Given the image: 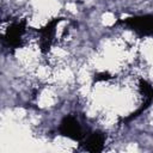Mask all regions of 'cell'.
Instances as JSON below:
<instances>
[{"mask_svg":"<svg viewBox=\"0 0 153 153\" xmlns=\"http://www.w3.org/2000/svg\"><path fill=\"white\" fill-rule=\"evenodd\" d=\"M25 30H26L25 20H20V22H16V23L11 24L2 36L4 44L11 49L19 48L22 45L23 35L25 33Z\"/></svg>","mask_w":153,"mask_h":153,"instance_id":"cell-2","label":"cell"},{"mask_svg":"<svg viewBox=\"0 0 153 153\" xmlns=\"http://www.w3.org/2000/svg\"><path fill=\"white\" fill-rule=\"evenodd\" d=\"M117 24H123L131 29L139 37L153 36V14H143L121 19Z\"/></svg>","mask_w":153,"mask_h":153,"instance_id":"cell-1","label":"cell"},{"mask_svg":"<svg viewBox=\"0 0 153 153\" xmlns=\"http://www.w3.org/2000/svg\"><path fill=\"white\" fill-rule=\"evenodd\" d=\"M63 18H54L48 24H45L43 27L37 29V32L41 36L39 37V48H41V51L43 54H45V53L49 51V49L51 47V43H53V38L55 36L56 26H57V24Z\"/></svg>","mask_w":153,"mask_h":153,"instance_id":"cell-4","label":"cell"},{"mask_svg":"<svg viewBox=\"0 0 153 153\" xmlns=\"http://www.w3.org/2000/svg\"><path fill=\"white\" fill-rule=\"evenodd\" d=\"M139 88H140L141 94L145 98L143 103H147V104L151 105L153 103V87H152V85L148 81H146L143 79H140L139 80Z\"/></svg>","mask_w":153,"mask_h":153,"instance_id":"cell-6","label":"cell"},{"mask_svg":"<svg viewBox=\"0 0 153 153\" xmlns=\"http://www.w3.org/2000/svg\"><path fill=\"white\" fill-rule=\"evenodd\" d=\"M59 131L62 136L68 137L74 141H80L85 136L82 128L79 124L78 120L72 115H67L61 120L60 126H59Z\"/></svg>","mask_w":153,"mask_h":153,"instance_id":"cell-3","label":"cell"},{"mask_svg":"<svg viewBox=\"0 0 153 153\" xmlns=\"http://www.w3.org/2000/svg\"><path fill=\"white\" fill-rule=\"evenodd\" d=\"M111 76L109 75V74H106V73H99V74H97L96 76H94V81H100V80H108V79H110Z\"/></svg>","mask_w":153,"mask_h":153,"instance_id":"cell-7","label":"cell"},{"mask_svg":"<svg viewBox=\"0 0 153 153\" xmlns=\"http://www.w3.org/2000/svg\"><path fill=\"white\" fill-rule=\"evenodd\" d=\"M105 139H106V136L104 133L93 131L85 139V141L82 143H84V147L86 151H88L91 153H99L104 148Z\"/></svg>","mask_w":153,"mask_h":153,"instance_id":"cell-5","label":"cell"}]
</instances>
